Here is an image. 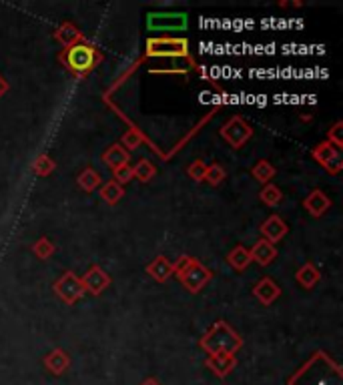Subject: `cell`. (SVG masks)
Listing matches in <instances>:
<instances>
[{
	"label": "cell",
	"mask_w": 343,
	"mask_h": 385,
	"mask_svg": "<svg viewBox=\"0 0 343 385\" xmlns=\"http://www.w3.org/2000/svg\"><path fill=\"white\" fill-rule=\"evenodd\" d=\"M287 385H343L342 365L325 351H315L287 379Z\"/></svg>",
	"instance_id": "1"
},
{
	"label": "cell",
	"mask_w": 343,
	"mask_h": 385,
	"mask_svg": "<svg viewBox=\"0 0 343 385\" xmlns=\"http://www.w3.org/2000/svg\"><path fill=\"white\" fill-rule=\"evenodd\" d=\"M199 347L207 355H217V353L235 355L243 347V337L229 325L225 319H219L207 329L205 335L199 341Z\"/></svg>",
	"instance_id": "2"
},
{
	"label": "cell",
	"mask_w": 343,
	"mask_h": 385,
	"mask_svg": "<svg viewBox=\"0 0 343 385\" xmlns=\"http://www.w3.org/2000/svg\"><path fill=\"white\" fill-rule=\"evenodd\" d=\"M59 61L63 63V67L67 68L70 74H74L76 79H85L103 61V52L94 45L85 41V43H79L70 48H65L59 54Z\"/></svg>",
	"instance_id": "3"
},
{
	"label": "cell",
	"mask_w": 343,
	"mask_h": 385,
	"mask_svg": "<svg viewBox=\"0 0 343 385\" xmlns=\"http://www.w3.org/2000/svg\"><path fill=\"white\" fill-rule=\"evenodd\" d=\"M147 56L153 59H189V41L175 37H153L147 41Z\"/></svg>",
	"instance_id": "4"
},
{
	"label": "cell",
	"mask_w": 343,
	"mask_h": 385,
	"mask_svg": "<svg viewBox=\"0 0 343 385\" xmlns=\"http://www.w3.org/2000/svg\"><path fill=\"white\" fill-rule=\"evenodd\" d=\"M211 277H213V273L207 269L203 263H199L195 257L191 259V263L185 267L183 271L177 275V279L183 283V287L189 291V293H199L203 287H205L207 283L211 281Z\"/></svg>",
	"instance_id": "5"
},
{
	"label": "cell",
	"mask_w": 343,
	"mask_h": 385,
	"mask_svg": "<svg viewBox=\"0 0 343 385\" xmlns=\"http://www.w3.org/2000/svg\"><path fill=\"white\" fill-rule=\"evenodd\" d=\"M187 24H189V17L185 12H149L147 14V28L151 32L185 30Z\"/></svg>",
	"instance_id": "6"
},
{
	"label": "cell",
	"mask_w": 343,
	"mask_h": 385,
	"mask_svg": "<svg viewBox=\"0 0 343 385\" xmlns=\"http://www.w3.org/2000/svg\"><path fill=\"white\" fill-rule=\"evenodd\" d=\"M311 157L318 160L321 169H325L327 173L331 175H340L343 169V151L340 147L323 141L320 143L313 151H311Z\"/></svg>",
	"instance_id": "7"
},
{
	"label": "cell",
	"mask_w": 343,
	"mask_h": 385,
	"mask_svg": "<svg viewBox=\"0 0 343 385\" xmlns=\"http://www.w3.org/2000/svg\"><path fill=\"white\" fill-rule=\"evenodd\" d=\"M221 136L227 141L233 149H241L253 136L251 125L241 116H231L227 123L221 127Z\"/></svg>",
	"instance_id": "8"
},
{
	"label": "cell",
	"mask_w": 343,
	"mask_h": 385,
	"mask_svg": "<svg viewBox=\"0 0 343 385\" xmlns=\"http://www.w3.org/2000/svg\"><path fill=\"white\" fill-rule=\"evenodd\" d=\"M52 289H54V293L59 295L65 303H69V305L76 303L83 295L87 293L85 287H83V283H81V277L74 275L72 271L63 273L61 279L54 281Z\"/></svg>",
	"instance_id": "9"
},
{
	"label": "cell",
	"mask_w": 343,
	"mask_h": 385,
	"mask_svg": "<svg viewBox=\"0 0 343 385\" xmlns=\"http://www.w3.org/2000/svg\"><path fill=\"white\" fill-rule=\"evenodd\" d=\"M111 281H113L111 275L98 265H92L91 269L85 273V277H81L85 291H89L91 295H101L103 291H107L111 287Z\"/></svg>",
	"instance_id": "10"
},
{
	"label": "cell",
	"mask_w": 343,
	"mask_h": 385,
	"mask_svg": "<svg viewBox=\"0 0 343 385\" xmlns=\"http://www.w3.org/2000/svg\"><path fill=\"white\" fill-rule=\"evenodd\" d=\"M205 365L211 369V373L219 379H225L229 373L235 369L237 360L235 355H229V353H217V355H207Z\"/></svg>",
	"instance_id": "11"
},
{
	"label": "cell",
	"mask_w": 343,
	"mask_h": 385,
	"mask_svg": "<svg viewBox=\"0 0 343 385\" xmlns=\"http://www.w3.org/2000/svg\"><path fill=\"white\" fill-rule=\"evenodd\" d=\"M303 207H305V211H307L311 217L320 219V217H323V215L331 209V199H329L321 189H313V191L305 197Z\"/></svg>",
	"instance_id": "12"
},
{
	"label": "cell",
	"mask_w": 343,
	"mask_h": 385,
	"mask_svg": "<svg viewBox=\"0 0 343 385\" xmlns=\"http://www.w3.org/2000/svg\"><path fill=\"white\" fill-rule=\"evenodd\" d=\"M287 233H289V227H287V223H285L279 215H271V217L261 225V235H263V239L269 241L271 245L279 243Z\"/></svg>",
	"instance_id": "13"
},
{
	"label": "cell",
	"mask_w": 343,
	"mask_h": 385,
	"mask_svg": "<svg viewBox=\"0 0 343 385\" xmlns=\"http://www.w3.org/2000/svg\"><path fill=\"white\" fill-rule=\"evenodd\" d=\"M43 363H45V367L52 375H65L70 367V355L65 349L56 347V349H52V351L46 353Z\"/></svg>",
	"instance_id": "14"
},
{
	"label": "cell",
	"mask_w": 343,
	"mask_h": 385,
	"mask_svg": "<svg viewBox=\"0 0 343 385\" xmlns=\"http://www.w3.org/2000/svg\"><path fill=\"white\" fill-rule=\"evenodd\" d=\"M54 39L63 48H70V46L85 43V34L74 26L72 23H63L56 30H54Z\"/></svg>",
	"instance_id": "15"
},
{
	"label": "cell",
	"mask_w": 343,
	"mask_h": 385,
	"mask_svg": "<svg viewBox=\"0 0 343 385\" xmlns=\"http://www.w3.org/2000/svg\"><path fill=\"white\" fill-rule=\"evenodd\" d=\"M253 295L257 297L259 303H263V305H271L275 299L281 295V289H279V285L275 283L271 277H263V279L253 287Z\"/></svg>",
	"instance_id": "16"
},
{
	"label": "cell",
	"mask_w": 343,
	"mask_h": 385,
	"mask_svg": "<svg viewBox=\"0 0 343 385\" xmlns=\"http://www.w3.org/2000/svg\"><path fill=\"white\" fill-rule=\"evenodd\" d=\"M249 255H251L253 263H257L261 267H267L269 263H273V259L277 257V249H275V245H271L269 241L261 239V241H257L251 249H249Z\"/></svg>",
	"instance_id": "17"
},
{
	"label": "cell",
	"mask_w": 343,
	"mask_h": 385,
	"mask_svg": "<svg viewBox=\"0 0 343 385\" xmlns=\"http://www.w3.org/2000/svg\"><path fill=\"white\" fill-rule=\"evenodd\" d=\"M147 273H149L155 281L165 283V281L173 275V261H169L165 255H159L155 261H151V263L147 265Z\"/></svg>",
	"instance_id": "18"
},
{
	"label": "cell",
	"mask_w": 343,
	"mask_h": 385,
	"mask_svg": "<svg viewBox=\"0 0 343 385\" xmlns=\"http://www.w3.org/2000/svg\"><path fill=\"white\" fill-rule=\"evenodd\" d=\"M103 160H105L107 167H111L114 171V169H118V167L129 165L131 155H129V151H125L118 143H114V145H111V147L103 153Z\"/></svg>",
	"instance_id": "19"
},
{
	"label": "cell",
	"mask_w": 343,
	"mask_h": 385,
	"mask_svg": "<svg viewBox=\"0 0 343 385\" xmlns=\"http://www.w3.org/2000/svg\"><path fill=\"white\" fill-rule=\"evenodd\" d=\"M320 279H321V273L313 263H305V265H301L299 271L295 273V281H298L303 289H313V287L320 283Z\"/></svg>",
	"instance_id": "20"
},
{
	"label": "cell",
	"mask_w": 343,
	"mask_h": 385,
	"mask_svg": "<svg viewBox=\"0 0 343 385\" xmlns=\"http://www.w3.org/2000/svg\"><path fill=\"white\" fill-rule=\"evenodd\" d=\"M227 263L235 269V271H245L251 263V255H249V249H245L243 245H237L233 249L229 251L227 255Z\"/></svg>",
	"instance_id": "21"
},
{
	"label": "cell",
	"mask_w": 343,
	"mask_h": 385,
	"mask_svg": "<svg viewBox=\"0 0 343 385\" xmlns=\"http://www.w3.org/2000/svg\"><path fill=\"white\" fill-rule=\"evenodd\" d=\"M101 175L92 169V167H87V169H83L81 173H79V177H76V183H79V187L83 189V191H87V193H91L94 189H98L101 187Z\"/></svg>",
	"instance_id": "22"
},
{
	"label": "cell",
	"mask_w": 343,
	"mask_h": 385,
	"mask_svg": "<svg viewBox=\"0 0 343 385\" xmlns=\"http://www.w3.org/2000/svg\"><path fill=\"white\" fill-rule=\"evenodd\" d=\"M251 177L261 185H267L275 177V167L269 160H257V165L251 169Z\"/></svg>",
	"instance_id": "23"
},
{
	"label": "cell",
	"mask_w": 343,
	"mask_h": 385,
	"mask_svg": "<svg viewBox=\"0 0 343 385\" xmlns=\"http://www.w3.org/2000/svg\"><path fill=\"white\" fill-rule=\"evenodd\" d=\"M123 197H125V189L116 181L105 183V185L101 187V199L107 201L109 205H116Z\"/></svg>",
	"instance_id": "24"
},
{
	"label": "cell",
	"mask_w": 343,
	"mask_h": 385,
	"mask_svg": "<svg viewBox=\"0 0 343 385\" xmlns=\"http://www.w3.org/2000/svg\"><path fill=\"white\" fill-rule=\"evenodd\" d=\"M155 175H157V169H155V165L149 159H141L133 167V177H137L141 183H149Z\"/></svg>",
	"instance_id": "25"
},
{
	"label": "cell",
	"mask_w": 343,
	"mask_h": 385,
	"mask_svg": "<svg viewBox=\"0 0 343 385\" xmlns=\"http://www.w3.org/2000/svg\"><path fill=\"white\" fill-rule=\"evenodd\" d=\"M259 199L265 205H269V207H275V205L281 203L283 193H281V189H279L277 185L267 183V185H263V189H261V193H259Z\"/></svg>",
	"instance_id": "26"
},
{
	"label": "cell",
	"mask_w": 343,
	"mask_h": 385,
	"mask_svg": "<svg viewBox=\"0 0 343 385\" xmlns=\"http://www.w3.org/2000/svg\"><path fill=\"white\" fill-rule=\"evenodd\" d=\"M54 169H56V163L50 159L46 153L39 155V157L34 159V163H32V171H34L37 177H48Z\"/></svg>",
	"instance_id": "27"
},
{
	"label": "cell",
	"mask_w": 343,
	"mask_h": 385,
	"mask_svg": "<svg viewBox=\"0 0 343 385\" xmlns=\"http://www.w3.org/2000/svg\"><path fill=\"white\" fill-rule=\"evenodd\" d=\"M118 145H121L125 151H135L141 145H145V136H143V133H141L138 129H129V131L123 135Z\"/></svg>",
	"instance_id": "28"
},
{
	"label": "cell",
	"mask_w": 343,
	"mask_h": 385,
	"mask_svg": "<svg viewBox=\"0 0 343 385\" xmlns=\"http://www.w3.org/2000/svg\"><path fill=\"white\" fill-rule=\"evenodd\" d=\"M225 177H227V173H225V169H223V165H219V163H213V165H207V171H205V179L211 187H217V185H221V183L225 181Z\"/></svg>",
	"instance_id": "29"
},
{
	"label": "cell",
	"mask_w": 343,
	"mask_h": 385,
	"mask_svg": "<svg viewBox=\"0 0 343 385\" xmlns=\"http://www.w3.org/2000/svg\"><path fill=\"white\" fill-rule=\"evenodd\" d=\"M54 243L48 239V237H41L39 241H34V245H32V253L39 257V259H48V257H52L54 255Z\"/></svg>",
	"instance_id": "30"
},
{
	"label": "cell",
	"mask_w": 343,
	"mask_h": 385,
	"mask_svg": "<svg viewBox=\"0 0 343 385\" xmlns=\"http://www.w3.org/2000/svg\"><path fill=\"white\" fill-rule=\"evenodd\" d=\"M205 171H207L205 160H201V159L193 160V163L187 167V175H189L193 181H197V183H201L203 179H205Z\"/></svg>",
	"instance_id": "31"
},
{
	"label": "cell",
	"mask_w": 343,
	"mask_h": 385,
	"mask_svg": "<svg viewBox=\"0 0 343 385\" xmlns=\"http://www.w3.org/2000/svg\"><path fill=\"white\" fill-rule=\"evenodd\" d=\"M343 123L342 121H337L331 129H329V133H327V143H331V145H335V147H343Z\"/></svg>",
	"instance_id": "32"
},
{
	"label": "cell",
	"mask_w": 343,
	"mask_h": 385,
	"mask_svg": "<svg viewBox=\"0 0 343 385\" xmlns=\"http://www.w3.org/2000/svg\"><path fill=\"white\" fill-rule=\"evenodd\" d=\"M113 181H116L121 187L123 185H127V183L133 179V167L131 165H125V167H118V169H114L113 171Z\"/></svg>",
	"instance_id": "33"
},
{
	"label": "cell",
	"mask_w": 343,
	"mask_h": 385,
	"mask_svg": "<svg viewBox=\"0 0 343 385\" xmlns=\"http://www.w3.org/2000/svg\"><path fill=\"white\" fill-rule=\"evenodd\" d=\"M8 91H10V85H8V81L0 74V98H2Z\"/></svg>",
	"instance_id": "34"
},
{
	"label": "cell",
	"mask_w": 343,
	"mask_h": 385,
	"mask_svg": "<svg viewBox=\"0 0 343 385\" xmlns=\"http://www.w3.org/2000/svg\"><path fill=\"white\" fill-rule=\"evenodd\" d=\"M138 385H163V384H160L157 377H147L145 382H141V384H138Z\"/></svg>",
	"instance_id": "35"
}]
</instances>
